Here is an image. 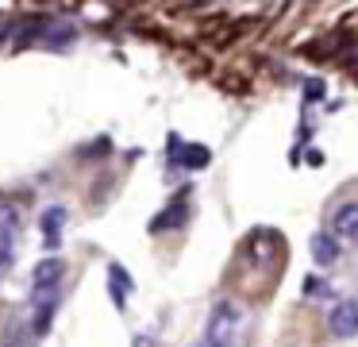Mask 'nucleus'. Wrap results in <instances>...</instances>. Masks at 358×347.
Returning a JSON list of instances; mask_svg holds the SVG:
<instances>
[{"instance_id":"7ed1b4c3","label":"nucleus","mask_w":358,"mask_h":347,"mask_svg":"<svg viewBox=\"0 0 358 347\" xmlns=\"http://www.w3.org/2000/svg\"><path fill=\"white\" fill-rule=\"evenodd\" d=\"M212 162L208 147H193V143H181L178 135H170V166H185V170H204Z\"/></svg>"},{"instance_id":"4468645a","label":"nucleus","mask_w":358,"mask_h":347,"mask_svg":"<svg viewBox=\"0 0 358 347\" xmlns=\"http://www.w3.org/2000/svg\"><path fill=\"white\" fill-rule=\"evenodd\" d=\"M108 151H112V139H104V135H101V139H96L93 147H85V151H81V154H108Z\"/></svg>"},{"instance_id":"dca6fc26","label":"nucleus","mask_w":358,"mask_h":347,"mask_svg":"<svg viewBox=\"0 0 358 347\" xmlns=\"http://www.w3.org/2000/svg\"><path fill=\"white\" fill-rule=\"evenodd\" d=\"M193 347H212V343H208V339H204V336H201V339H196V343H193Z\"/></svg>"},{"instance_id":"9d476101","label":"nucleus","mask_w":358,"mask_h":347,"mask_svg":"<svg viewBox=\"0 0 358 347\" xmlns=\"http://www.w3.org/2000/svg\"><path fill=\"white\" fill-rule=\"evenodd\" d=\"M108 278H112V285H108V290H112V301H116V308H124V305H127V293L135 290V282L127 278V270L120 266V262H112V266H108Z\"/></svg>"},{"instance_id":"423d86ee","label":"nucleus","mask_w":358,"mask_h":347,"mask_svg":"<svg viewBox=\"0 0 358 347\" xmlns=\"http://www.w3.org/2000/svg\"><path fill=\"white\" fill-rule=\"evenodd\" d=\"M181 197H185V193H181ZM173 200L170 208H166L162 216H155V224H150V231H178V228H185L189 224V205L185 200Z\"/></svg>"},{"instance_id":"f03ea898","label":"nucleus","mask_w":358,"mask_h":347,"mask_svg":"<svg viewBox=\"0 0 358 347\" xmlns=\"http://www.w3.org/2000/svg\"><path fill=\"white\" fill-rule=\"evenodd\" d=\"M16 231H20V216L12 205H0V270L12 266L16 254Z\"/></svg>"},{"instance_id":"f257e3e1","label":"nucleus","mask_w":358,"mask_h":347,"mask_svg":"<svg viewBox=\"0 0 358 347\" xmlns=\"http://www.w3.org/2000/svg\"><path fill=\"white\" fill-rule=\"evenodd\" d=\"M239 305L235 301H216L212 305V316H208V328H204V339H208L212 347H235V336H239Z\"/></svg>"},{"instance_id":"2eb2a0df","label":"nucleus","mask_w":358,"mask_h":347,"mask_svg":"<svg viewBox=\"0 0 358 347\" xmlns=\"http://www.w3.org/2000/svg\"><path fill=\"white\" fill-rule=\"evenodd\" d=\"M308 162L312 166H324V151H308Z\"/></svg>"},{"instance_id":"1a4fd4ad","label":"nucleus","mask_w":358,"mask_h":347,"mask_svg":"<svg viewBox=\"0 0 358 347\" xmlns=\"http://www.w3.org/2000/svg\"><path fill=\"white\" fill-rule=\"evenodd\" d=\"M62 270H66V262H62V259H43L39 266H35V274H31L35 290H50V285H58Z\"/></svg>"},{"instance_id":"20e7f679","label":"nucleus","mask_w":358,"mask_h":347,"mask_svg":"<svg viewBox=\"0 0 358 347\" xmlns=\"http://www.w3.org/2000/svg\"><path fill=\"white\" fill-rule=\"evenodd\" d=\"M327 328L339 339H355L358 336V301H339L331 308V316H327Z\"/></svg>"},{"instance_id":"0eeeda50","label":"nucleus","mask_w":358,"mask_h":347,"mask_svg":"<svg viewBox=\"0 0 358 347\" xmlns=\"http://www.w3.org/2000/svg\"><path fill=\"white\" fill-rule=\"evenodd\" d=\"M331 231L339 239H358V200H350V205H343L339 212H335Z\"/></svg>"},{"instance_id":"f8f14e48","label":"nucleus","mask_w":358,"mask_h":347,"mask_svg":"<svg viewBox=\"0 0 358 347\" xmlns=\"http://www.w3.org/2000/svg\"><path fill=\"white\" fill-rule=\"evenodd\" d=\"M304 293H308V297H331V285H327L324 278H308V282H304Z\"/></svg>"},{"instance_id":"ddd939ff","label":"nucleus","mask_w":358,"mask_h":347,"mask_svg":"<svg viewBox=\"0 0 358 347\" xmlns=\"http://www.w3.org/2000/svg\"><path fill=\"white\" fill-rule=\"evenodd\" d=\"M324 97V81H316V77H312L308 85H304V100H320Z\"/></svg>"},{"instance_id":"9b49d317","label":"nucleus","mask_w":358,"mask_h":347,"mask_svg":"<svg viewBox=\"0 0 358 347\" xmlns=\"http://www.w3.org/2000/svg\"><path fill=\"white\" fill-rule=\"evenodd\" d=\"M55 305H58V297L50 293V297H47V305H43L39 313H35V324H31V332H35V336H47V332H50V316H55Z\"/></svg>"},{"instance_id":"39448f33","label":"nucleus","mask_w":358,"mask_h":347,"mask_svg":"<svg viewBox=\"0 0 358 347\" xmlns=\"http://www.w3.org/2000/svg\"><path fill=\"white\" fill-rule=\"evenodd\" d=\"M312 259H316L320 266H335V262H339V236H335V231H316V236H312Z\"/></svg>"},{"instance_id":"6e6552de","label":"nucleus","mask_w":358,"mask_h":347,"mask_svg":"<svg viewBox=\"0 0 358 347\" xmlns=\"http://www.w3.org/2000/svg\"><path fill=\"white\" fill-rule=\"evenodd\" d=\"M62 220H66V208L62 205H50L47 212L39 216V228H43L47 247H58V239H62Z\"/></svg>"}]
</instances>
